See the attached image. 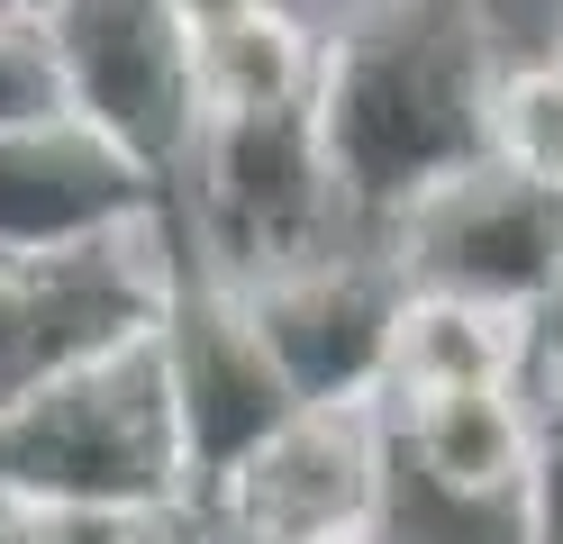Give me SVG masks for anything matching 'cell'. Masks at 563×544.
Wrapping results in <instances>:
<instances>
[{
	"label": "cell",
	"instance_id": "52a82bcc",
	"mask_svg": "<svg viewBox=\"0 0 563 544\" xmlns=\"http://www.w3.org/2000/svg\"><path fill=\"white\" fill-rule=\"evenodd\" d=\"M64 100L91 136H110L128 164H146L164 191L191 164L200 136V73H191V19L173 0H64L55 10Z\"/></svg>",
	"mask_w": 563,
	"mask_h": 544
},
{
	"label": "cell",
	"instance_id": "9a60e30c",
	"mask_svg": "<svg viewBox=\"0 0 563 544\" xmlns=\"http://www.w3.org/2000/svg\"><path fill=\"white\" fill-rule=\"evenodd\" d=\"M537 454H527V490H518V544H563V318L537 326Z\"/></svg>",
	"mask_w": 563,
	"mask_h": 544
},
{
	"label": "cell",
	"instance_id": "4fadbf2b",
	"mask_svg": "<svg viewBox=\"0 0 563 544\" xmlns=\"http://www.w3.org/2000/svg\"><path fill=\"white\" fill-rule=\"evenodd\" d=\"M537 363V326L473 309V300H437V290H409L400 309V345H391V399H437V390H490V381H527Z\"/></svg>",
	"mask_w": 563,
	"mask_h": 544
},
{
	"label": "cell",
	"instance_id": "277c9868",
	"mask_svg": "<svg viewBox=\"0 0 563 544\" xmlns=\"http://www.w3.org/2000/svg\"><path fill=\"white\" fill-rule=\"evenodd\" d=\"M183 273H191V254L173 227L82 245V254H37V264H0V418L19 399L91 373V363H110V354L155 345Z\"/></svg>",
	"mask_w": 563,
	"mask_h": 544
},
{
	"label": "cell",
	"instance_id": "8fae6325",
	"mask_svg": "<svg viewBox=\"0 0 563 544\" xmlns=\"http://www.w3.org/2000/svg\"><path fill=\"white\" fill-rule=\"evenodd\" d=\"M391 481L428 508L464 518H518L527 454H537V390L490 381V390H437V399H391Z\"/></svg>",
	"mask_w": 563,
	"mask_h": 544
},
{
	"label": "cell",
	"instance_id": "e0dca14e",
	"mask_svg": "<svg viewBox=\"0 0 563 544\" xmlns=\"http://www.w3.org/2000/svg\"><path fill=\"white\" fill-rule=\"evenodd\" d=\"M55 119H74V100H64L55 27H0V136L55 127Z\"/></svg>",
	"mask_w": 563,
	"mask_h": 544
},
{
	"label": "cell",
	"instance_id": "ffe728a7",
	"mask_svg": "<svg viewBox=\"0 0 563 544\" xmlns=\"http://www.w3.org/2000/svg\"><path fill=\"white\" fill-rule=\"evenodd\" d=\"M545 64H554V73H563V19H554V36H545Z\"/></svg>",
	"mask_w": 563,
	"mask_h": 544
},
{
	"label": "cell",
	"instance_id": "5bb4252c",
	"mask_svg": "<svg viewBox=\"0 0 563 544\" xmlns=\"http://www.w3.org/2000/svg\"><path fill=\"white\" fill-rule=\"evenodd\" d=\"M490 164L563 191V73L545 55H518L500 73V100H490Z\"/></svg>",
	"mask_w": 563,
	"mask_h": 544
},
{
	"label": "cell",
	"instance_id": "8992f818",
	"mask_svg": "<svg viewBox=\"0 0 563 544\" xmlns=\"http://www.w3.org/2000/svg\"><path fill=\"white\" fill-rule=\"evenodd\" d=\"M155 363H164L173 435H183V471H191V518H200L300 418V399L282 381V363L264 354L245 300L209 273H183V290H173V309L155 326Z\"/></svg>",
	"mask_w": 563,
	"mask_h": 544
},
{
	"label": "cell",
	"instance_id": "ba28073f",
	"mask_svg": "<svg viewBox=\"0 0 563 544\" xmlns=\"http://www.w3.org/2000/svg\"><path fill=\"white\" fill-rule=\"evenodd\" d=\"M209 544H382L391 526V426L382 409H300L200 508Z\"/></svg>",
	"mask_w": 563,
	"mask_h": 544
},
{
	"label": "cell",
	"instance_id": "30bf717a",
	"mask_svg": "<svg viewBox=\"0 0 563 544\" xmlns=\"http://www.w3.org/2000/svg\"><path fill=\"white\" fill-rule=\"evenodd\" d=\"M146 227H173V191L82 119L0 136V264L119 245Z\"/></svg>",
	"mask_w": 563,
	"mask_h": 544
},
{
	"label": "cell",
	"instance_id": "7a4b0ae2",
	"mask_svg": "<svg viewBox=\"0 0 563 544\" xmlns=\"http://www.w3.org/2000/svg\"><path fill=\"white\" fill-rule=\"evenodd\" d=\"M173 236H183L191 273L228 290L373 245L336 191L319 109H209L191 136V164L173 181Z\"/></svg>",
	"mask_w": 563,
	"mask_h": 544
},
{
	"label": "cell",
	"instance_id": "3957f363",
	"mask_svg": "<svg viewBox=\"0 0 563 544\" xmlns=\"http://www.w3.org/2000/svg\"><path fill=\"white\" fill-rule=\"evenodd\" d=\"M0 499L10 508H91V518H191V471L173 435L155 345L19 399L0 418Z\"/></svg>",
	"mask_w": 563,
	"mask_h": 544
},
{
	"label": "cell",
	"instance_id": "5b68a950",
	"mask_svg": "<svg viewBox=\"0 0 563 544\" xmlns=\"http://www.w3.org/2000/svg\"><path fill=\"white\" fill-rule=\"evenodd\" d=\"M391 264L409 273V290L545 326V318H563V191L509 173V164H482L464 181H445L428 209L400 218Z\"/></svg>",
	"mask_w": 563,
	"mask_h": 544
},
{
	"label": "cell",
	"instance_id": "d6986e66",
	"mask_svg": "<svg viewBox=\"0 0 563 544\" xmlns=\"http://www.w3.org/2000/svg\"><path fill=\"white\" fill-rule=\"evenodd\" d=\"M173 10H183L191 27H209V19H228V10H245V0H173Z\"/></svg>",
	"mask_w": 563,
	"mask_h": 544
},
{
	"label": "cell",
	"instance_id": "9c48e42d",
	"mask_svg": "<svg viewBox=\"0 0 563 544\" xmlns=\"http://www.w3.org/2000/svg\"><path fill=\"white\" fill-rule=\"evenodd\" d=\"M236 300L300 409H382L400 309H409V273L391 264V245L319 254V264H291L255 290H236Z\"/></svg>",
	"mask_w": 563,
	"mask_h": 544
},
{
	"label": "cell",
	"instance_id": "6da1fadb",
	"mask_svg": "<svg viewBox=\"0 0 563 544\" xmlns=\"http://www.w3.org/2000/svg\"><path fill=\"white\" fill-rule=\"evenodd\" d=\"M500 36L482 0H336L319 64V136L336 191L373 245H391L409 209L490 164Z\"/></svg>",
	"mask_w": 563,
	"mask_h": 544
},
{
	"label": "cell",
	"instance_id": "ac0fdd59",
	"mask_svg": "<svg viewBox=\"0 0 563 544\" xmlns=\"http://www.w3.org/2000/svg\"><path fill=\"white\" fill-rule=\"evenodd\" d=\"M64 0H0V27H55Z\"/></svg>",
	"mask_w": 563,
	"mask_h": 544
},
{
	"label": "cell",
	"instance_id": "7c38bea8",
	"mask_svg": "<svg viewBox=\"0 0 563 544\" xmlns=\"http://www.w3.org/2000/svg\"><path fill=\"white\" fill-rule=\"evenodd\" d=\"M328 64V10L309 0H245V10L191 27L200 119L209 109H309Z\"/></svg>",
	"mask_w": 563,
	"mask_h": 544
},
{
	"label": "cell",
	"instance_id": "2e32d148",
	"mask_svg": "<svg viewBox=\"0 0 563 544\" xmlns=\"http://www.w3.org/2000/svg\"><path fill=\"white\" fill-rule=\"evenodd\" d=\"M0 544H209L200 518H91V508H10L0 499Z\"/></svg>",
	"mask_w": 563,
	"mask_h": 544
}]
</instances>
